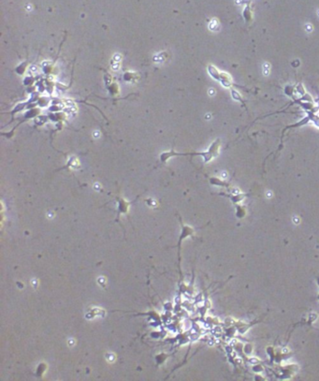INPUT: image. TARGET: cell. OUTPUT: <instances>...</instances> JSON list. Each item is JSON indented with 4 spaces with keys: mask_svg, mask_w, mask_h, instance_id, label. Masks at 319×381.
Wrapping results in <instances>:
<instances>
[{
    "mask_svg": "<svg viewBox=\"0 0 319 381\" xmlns=\"http://www.w3.org/2000/svg\"><path fill=\"white\" fill-rule=\"evenodd\" d=\"M267 197H268V198H271V192H268V193H267Z\"/></svg>",
    "mask_w": 319,
    "mask_h": 381,
    "instance_id": "obj_1",
    "label": "cell"
},
{
    "mask_svg": "<svg viewBox=\"0 0 319 381\" xmlns=\"http://www.w3.org/2000/svg\"><path fill=\"white\" fill-rule=\"evenodd\" d=\"M294 222H295V223H299V218H294Z\"/></svg>",
    "mask_w": 319,
    "mask_h": 381,
    "instance_id": "obj_2",
    "label": "cell"
}]
</instances>
